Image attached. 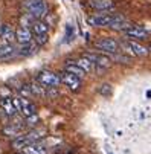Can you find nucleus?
<instances>
[{
  "mask_svg": "<svg viewBox=\"0 0 151 154\" xmlns=\"http://www.w3.org/2000/svg\"><path fill=\"white\" fill-rule=\"evenodd\" d=\"M18 112L23 115L25 118H31V116L37 115V107L34 105V102L31 99L20 96V110H18Z\"/></svg>",
  "mask_w": 151,
  "mask_h": 154,
  "instance_id": "9b49d317",
  "label": "nucleus"
},
{
  "mask_svg": "<svg viewBox=\"0 0 151 154\" xmlns=\"http://www.w3.org/2000/svg\"><path fill=\"white\" fill-rule=\"evenodd\" d=\"M37 43H28V45H21V46H18V55L20 57H29V55H32V54H35L37 52Z\"/></svg>",
  "mask_w": 151,
  "mask_h": 154,
  "instance_id": "aec40b11",
  "label": "nucleus"
},
{
  "mask_svg": "<svg viewBox=\"0 0 151 154\" xmlns=\"http://www.w3.org/2000/svg\"><path fill=\"white\" fill-rule=\"evenodd\" d=\"M89 6L99 12H109L115 8L112 0H89Z\"/></svg>",
  "mask_w": 151,
  "mask_h": 154,
  "instance_id": "ddd939ff",
  "label": "nucleus"
},
{
  "mask_svg": "<svg viewBox=\"0 0 151 154\" xmlns=\"http://www.w3.org/2000/svg\"><path fill=\"white\" fill-rule=\"evenodd\" d=\"M37 79L46 87V89H57L61 84V75L52 70H41L37 76Z\"/></svg>",
  "mask_w": 151,
  "mask_h": 154,
  "instance_id": "423d86ee",
  "label": "nucleus"
},
{
  "mask_svg": "<svg viewBox=\"0 0 151 154\" xmlns=\"http://www.w3.org/2000/svg\"><path fill=\"white\" fill-rule=\"evenodd\" d=\"M18 55V48H15L12 43H2L0 45V61H8Z\"/></svg>",
  "mask_w": 151,
  "mask_h": 154,
  "instance_id": "1a4fd4ad",
  "label": "nucleus"
},
{
  "mask_svg": "<svg viewBox=\"0 0 151 154\" xmlns=\"http://www.w3.org/2000/svg\"><path fill=\"white\" fill-rule=\"evenodd\" d=\"M21 133V125H9V127H5L3 128V134L5 136H14V137H18V134Z\"/></svg>",
  "mask_w": 151,
  "mask_h": 154,
  "instance_id": "412c9836",
  "label": "nucleus"
},
{
  "mask_svg": "<svg viewBox=\"0 0 151 154\" xmlns=\"http://www.w3.org/2000/svg\"><path fill=\"white\" fill-rule=\"evenodd\" d=\"M29 87H31V90H32V95H35V96H48V89L38 79L31 81Z\"/></svg>",
  "mask_w": 151,
  "mask_h": 154,
  "instance_id": "6ab92c4d",
  "label": "nucleus"
},
{
  "mask_svg": "<svg viewBox=\"0 0 151 154\" xmlns=\"http://www.w3.org/2000/svg\"><path fill=\"white\" fill-rule=\"evenodd\" d=\"M64 70L69 72V73H72V75H75V76H78V78H81V79L85 76V72L79 67L78 64L73 63V60H69V61H67V64L64 66Z\"/></svg>",
  "mask_w": 151,
  "mask_h": 154,
  "instance_id": "f3484780",
  "label": "nucleus"
},
{
  "mask_svg": "<svg viewBox=\"0 0 151 154\" xmlns=\"http://www.w3.org/2000/svg\"><path fill=\"white\" fill-rule=\"evenodd\" d=\"M23 8L26 14H29L35 20H41L48 14V5L45 0H25Z\"/></svg>",
  "mask_w": 151,
  "mask_h": 154,
  "instance_id": "7ed1b4c3",
  "label": "nucleus"
},
{
  "mask_svg": "<svg viewBox=\"0 0 151 154\" xmlns=\"http://www.w3.org/2000/svg\"><path fill=\"white\" fill-rule=\"evenodd\" d=\"M73 63L75 64H78L79 67L85 72V73H90V72H93L95 70V63L93 61H90L89 58H85L84 55L82 57H79V58H76V60H73Z\"/></svg>",
  "mask_w": 151,
  "mask_h": 154,
  "instance_id": "dca6fc26",
  "label": "nucleus"
},
{
  "mask_svg": "<svg viewBox=\"0 0 151 154\" xmlns=\"http://www.w3.org/2000/svg\"><path fill=\"white\" fill-rule=\"evenodd\" d=\"M87 23L92 26H99V28H112L116 31H125L130 28V23L119 14L115 12H102L98 15H92L87 18Z\"/></svg>",
  "mask_w": 151,
  "mask_h": 154,
  "instance_id": "f257e3e1",
  "label": "nucleus"
},
{
  "mask_svg": "<svg viewBox=\"0 0 151 154\" xmlns=\"http://www.w3.org/2000/svg\"><path fill=\"white\" fill-rule=\"evenodd\" d=\"M122 32L127 35L128 40H134V41H143V40H148V37H149L148 31H145L143 28H139V26H130Z\"/></svg>",
  "mask_w": 151,
  "mask_h": 154,
  "instance_id": "6e6552de",
  "label": "nucleus"
},
{
  "mask_svg": "<svg viewBox=\"0 0 151 154\" xmlns=\"http://www.w3.org/2000/svg\"><path fill=\"white\" fill-rule=\"evenodd\" d=\"M98 92H99L102 96H109L110 92H112V87H110V84H101V87H99Z\"/></svg>",
  "mask_w": 151,
  "mask_h": 154,
  "instance_id": "5701e85b",
  "label": "nucleus"
},
{
  "mask_svg": "<svg viewBox=\"0 0 151 154\" xmlns=\"http://www.w3.org/2000/svg\"><path fill=\"white\" fill-rule=\"evenodd\" d=\"M73 35H75V31H73V28L69 25V26L66 28V38H64V41H70V40H73Z\"/></svg>",
  "mask_w": 151,
  "mask_h": 154,
  "instance_id": "b1692460",
  "label": "nucleus"
},
{
  "mask_svg": "<svg viewBox=\"0 0 151 154\" xmlns=\"http://www.w3.org/2000/svg\"><path fill=\"white\" fill-rule=\"evenodd\" d=\"M60 75H61V82L64 85H67L72 92L76 93V92L81 90V85H82V79L81 78H78V76H75V75H72V73H69L66 70H64L63 73H60Z\"/></svg>",
  "mask_w": 151,
  "mask_h": 154,
  "instance_id": "0eeeda50",
  "label": "nucleus"
},
{
  "mask_svg": "<svg viewBox=\"0 0 151 154\" xmlns=\"http://www.w3.org/2000/svg\"><path fill=\"white\" fill-rule=\"evenodd\" d=\"M0 108H2L3 113L9 118H12L17 113V108H15L11 96H2V99H0Z\"/></svg>",
  "mask_w": 151,
  "mask_h": 154,
  "instance_id": "4468645a",
  "label": "nucleus"
},
{
  "mask_svg": "<svg viewBox=\"0 0 151 154\" xmlns=\"http://www.w3.org/2000/svg\"><path fill=\"white\" fill-rule=\"evenodd\" d=\"M121 46H122V48H127V49L130 51L131 54L139 55V57H145V55L148 54V49H146L145 46L139 45V41H134V40H128V41L122 43Z\"/></svg>",
  "mask_w": 151,
  "mask_h": 154,
  "instance_id": "f8f14e48",
  "label": "nucleus"
},
{
  "mask_svg": "<svg viewBox=\"0 0 151 154\" xmlns=\"http://www.w3.org/2000/svg\"><path fill=\"white\" fill-rule=\"evenodd\" d=\"M18 92H20V96H21V98H28V99H29L31 96H34V95H32V90H31V87H29V84L21 85Z\"/></svg>",
  "mask_w": 151,
  "mask_h": 154,
  "instance_id": "4be33fe9",
  "label": "nucleus"
},
{
  "mask_svg": "<svg viewBox=\"0 0 151 154\" xmlns=\"http://www.w3.org/2000/svg\"><path fill=\"white\" fill-rule=\"evenodd\" d=\"M21 154H25V152H21Z\"/></svg>",
  "mask_w": 151,
  "mask_h": 154,
  "instance_id": "a878e982",
  "label": "nucleus"
},
{
  "mask_svg": "<svg viewBox=\"0 0 151 154\" xmlns=\"http://www.w3.org/2000/svg\"><path fill=\"white\" fill-rule=\"evenodd\" d=\"M34 38V32L31 28H26V26H20L17 31H15V41L18 43V45H28V43H31Z\"/></svg>",
  "mask_w": 151,
  "mask_h": 154,
  "instance_id": "9d476101",
  "label": "nucleus"
},
{
  "mask_svg": "<svg viewBox=\"0 0 151 154\" xmlns=\"http://www.w3.org/2000/svg\"><path fill=\"white\" fill-rule=\"evenodd\" d=\"M43 136H45V130H40V128H38V130H31L29 133L15 137L11 145H12L14 149H21V151H23L26 146H29V145L38 142Z\"/></svg>",
  "mask_w": 151,
  "mask_h": 154,
  "instance_id": "f03ea898",
  "label": "nucleus"
},
{
  "mask_svg": "<svg viewBox=\"0 0 151 154\" xmlns=\"http://www.w3.org/2000/svg\"><path fill=\"white\" fill-rule=\"evenodd\" d=\"M95 49L104 52V54H119L121 51V43L116 41L115 38H99L93 43Z\"/></svg>",
  "mask_w": 151,
  "mask_h": 154,
  "instance_id": "39448f33",
  "label": "nucleus"
},
{
  "mask_svg": "<svg viewBox=\"0 0 151 154\" xmlns=\"http://www.w3.org/2000/svg\"><path fill=\"white\" fill-rule=\"evenodd\" d=\"M21 152H25V154H48V146L40 143V142H35V143L26 146Z\"/></svg>",
  "mask_w": 151,
  "mask_h": 154,
  "instance_id": "a211bd4d",
  "label": "nucleus"
},
{
  "mask_svg": "<svg viewBox=\"0 0 151 154\" xmlns=\"http://www.w3.org/2000/svg\"><path fill=\"white\" fill-rule=\"evenodd\" d=\"M0 38L3 43H14L15 41V31L9 25H2L0 26Z\"/></svg>",
  "mask_w": 151,
  "mask_h": 154,
  "instance_id": "2eb2a0df",
  "label": "nucleus"
},
{
  "mask_svg": "<svg viewBox=\"0 0 151 154\" xmlns=\"http://www.w3.org/2000/svg\"><path fill=\"white\" fill-rule=\"evenodd\" d=\"M32 32L35 37V43L38 46L46 45L48 40H49V25L43 20H35L34 25H32Z\"/></svg>",
  "mask_w": 151,
  "mask_h": 154,
  "instance_id": "20e7f679",
  "label": "nucleus"
},
{
  "mask_svg": "<svg viewBox=\"0 0 151 154\" xmlns=\"http://www.w3.org/2000/svg\"><path fill=\"white\" fill-rule=\"evenodd\" d=\"M38 116L37 115H34V116H31V118H26V125H29V127H35L37 124H38Z\"/></svg>",
  "mask_w": 151,
  "mask_h": 154,
  "instance_id": "393cba45",
  "label": "nucleus"
}]
</instances>
